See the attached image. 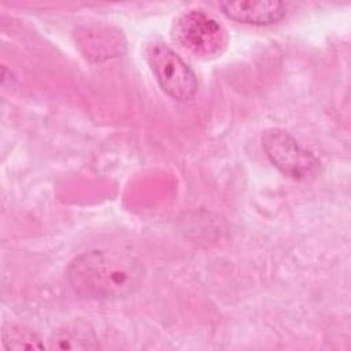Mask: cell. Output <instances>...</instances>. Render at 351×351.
<instances>
[{"mask_svg":"<svg viewBox=\"0 0 351 351\" xmlns=\"http://www.w3.org/2000/svg\"><path fill=\"white\" fill-rule=\"evenodd\" d=\"M144 277L141 261L126 252L95 250L78 255L67 266L70 285L89 299L126 298L143 285Z\"/></svg>","mask_w":351,"mask_h":351,"instance_id":"obj_1","label":"cell"},{"mask_svg":"<svg viewBox=\"0 0 351 351\" xmlns=\"http://www.w3.org/2000/svg\"><path fill=\"white\" fill-rule=\"evenodd\" d=\"M171 36L184 51L199 59L215 58L228 45L223 26L202 10H191L180 15L173 25Z\"/></svg>","mask_w":351,"mask_h":351,"instance_id":"obj_2","label":"cell"},{"mask_svg":"<svg viewBox=\"0 0 351 351\" xmlns=\"http://www.w3.org/2000/svg\"><path fill=\"white\" fill-rule=\"evenodd\" d=\"M145 59L165 93L185 101L197 92V80L193 70L162 41H151L145 47Z\"/></svg>","mask_w":351,"mask_h":351,"instance_id":"obj_3","label":"cell"},{"mask_svg":"<svg viewBox=\"0 0 351 351\" xmlns=\"http://www.w3.org/2000/svg\"><path fill=\"white\" fill-rule=\"evenodd\" d=\"M262 145L269 160L288 177L307 180L319 173L318 158L282 129H267L262 136Z\"/></svg>","mask_w":351,"mask_h":351,"instance_id":"obj_4","label":"cell"},{"mask_svg":"<svg viewBox=\"0 0 351 351\" xmlns=\"http://www.w3.org/2000/svg\"><path fill=\"white\" fill-rule=\"evenodd\" d=\"M219 7L228 18L247 25H271L285 15L281 1H226Z\"/></svg>","mask_w":351,"mask_h":351,"instance_id":"obj_5","label":"cell"},{"mask_svg":"<svg viewBox=\"0 0 351 351\" xmlns=\"http://www.w3.org/2000/svg\"><path fill=\"white\" fill-rule=\"evenodd\" d=\"M97 347V337L92 325L84 319H75L59 328L49 339V348L90 350Z\"/></svg>","mask_w":351,"mask_h":351,"instance_id":"obj_6","label":"cell"},{"mask_svg":"<svg viewBox=\"0 0 351 351\" xmlns=\"http://www.w3.org/2000/svg\"><path fill=\"white\" fill-rule=\"evenodd\" d=\"M1 339L7 350H41L45 347L37 333L15 324L3 328Z\"/></svg>","mask_w":351,"mask_h":351,"instance_id":"obj_7","label":"cell"}]
</instances>
